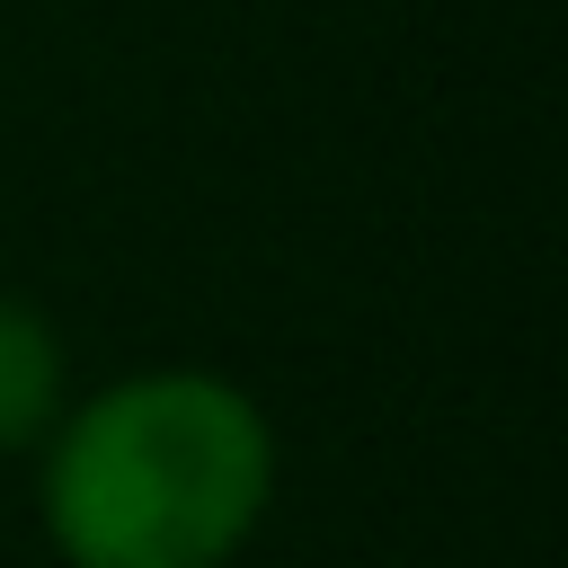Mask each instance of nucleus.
Listing matches in <instances>:
<instances>
[{
    "instance_id": "f03ea898",
    "label": "nucleus",
    "mask_w": 568,
    "mask_h": 568,
    "mask_svg": "<svg viewBox=\"0 0 568 568\" xmlns=\"http://www.w3.org/2000/svg\"><path fill=\"white\" fill-rule=\"evenodd\" d=\"M71 399V355L44 302L0 284V453H36Z\"/></svg>"
},
{
    "instance_id": "f257e3e1",
    "label": "nucleus",
    "mask_w": 568,
    "mask_h": 568,
    "mask_svg": "<svg viewBox=\"0 0 568 568\" xmlns=\"http://www.w3.org/2000/svg\"><path fill=\"white\" fill-rule=\"evenodd\" d=\"M275 479L257 390L213 364H142L62 399L36 444V524L62 568H231Z\"/></svg>"
}]
</instances>
